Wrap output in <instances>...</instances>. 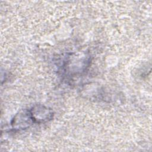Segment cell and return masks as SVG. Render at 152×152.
Instances as JSON below:
<instances>
[{"label":"cell","instance_id":"cell-1","mask_svg":"<svg viewBox=\"0 0 152 152\" xmlns=\"http://www.w3.org/2000/svg\"><path fill=\"white\" fill-rule=\"evenodd\" d=\"M30 113L33 122L37 123H42L49 121L53 117L52 110L41 104H37L33 106L30 110Z\"/></svg>","mask_w":152,"mask_h":152},{"label":"cell","instance_id":"cell-2","mask_svg":"<svg viewBox=\"0 0 152 152\" xmlns=\"http://www.w3.org/2000/svg\"><path fill=\"white\" fill-rule=\"evenodd\" d=\"M32 122L33 121L31 118L30 110L27 112L24 111L16 115L13 119L12 125L15 129H23L28 127Z\"/></svg>","mask_w":152,"mask_h":152}]
</instances>
